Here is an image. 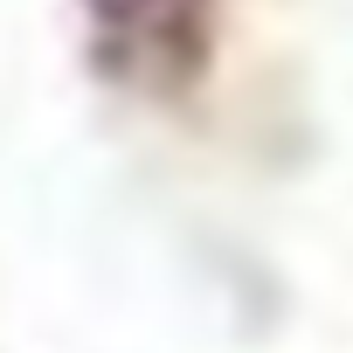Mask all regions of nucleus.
Returning a JSON list of instances; mask_svg holds the SVG:
<instances>
[{"instance_id": "1", "label": "nucleus", "mask_w": 353, "mask_h": 353, "mask_svg": "<svg viewBox=\"0 0 353 353\" xmlns=\"http://www.w3.org/2000/svg\"><path fill=\"white\" fill-rule=\"evenodd\" d=\"M90 63L125 97H188L222 42V0H77Z\"/></svg>"}]
</instances>
